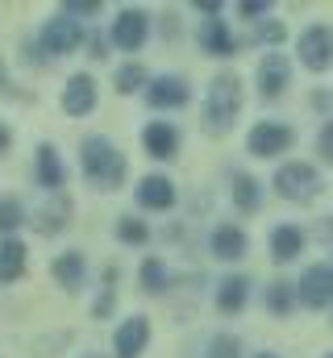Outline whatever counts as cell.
<instances>
[{
	"label": "cell",
	"instance_id": "6da1fadb",
	"mask_svg": "<svg viewBox=\"0 0 333 358\" xmlns=\"http://www.w3.org/2000/svg\"><path fill=\"white\" fill-rule=\"evenodd\" d=\"M80 167L83 176L92 179L100 192H117L121 183H125V155L104 138V134H92V138H83L80 146Z\"/></svg>",
	"mask_w": 333,
	"mask_h": 358
},
{
	"label": "cell",
	"instance_id": "7a4b0ae2",
	"mask_svg": "<svg viewBox=\"0 0 333 358\" xmlns=\"http://www.w3.org/2000/svg\"><path fill=\"white\" fill-rule=\"evenodd\" d=\"M238 113H242V76L221 71L208 84V96H204V129L208 134H229Z\"/></svg>",
	"mask_w": 333,
	"mask_h": 358
},
{
	"label": "cell",
	"instance_id": "3957f363",
	"mask_svg": "<svg viewBox=\"0 0 333 358\" xmlns=\"http://www.w3.org/2000/svg\"><path fill=\"white\" fill-rule=\"evenodd\" d=\"M275 192H279L283 200L309 204V200L321 192V176H317V167H309V163H288V167L275 171Z\"/></svg>",
	"mask_w": 333,
	"mask_h": 358
},
{
	"label": "cell",
	"instance_id": "277c9868",
	"mask_svg": "<svg viewBox=\"0 0 333 358\" xmlns=\"http://www.w3.org/2000/svg\"><path fill=\"white\" fill-rule=\"evenodd\" d=\"M292 142H296L292 125H283V121H258L246 138V150L254 159H275V155H288Z\"/></svg>",
	"mask_w": 333,
	"mask_h": 358
},
{
	"label": "cell",
	"instance_id": "5b68a950",
	"mask_svg": "<svg viewBox=\"0 0 333 358\" xmlns=\"http://www.w3.org/2000/svg\"><path fill=\"white\" fill-rule=\"evenodd\" d=\"M146 38H150V17L142 8H121L117 21L108 25V42L117 50H142Z\"/></svg>",
	"mask_w": 333,
	"mask_h": 358
},
{
	"label": "cell",
	"instance_id": "8992f818",
	"mask_svg": "<svg viewBox=\"0 0 333 358\" xmlns=\"http://www.w3.org/2000/svg\"><path fill=\"white\" fill-rule=\"evenodd\" d=\"M296 50H300V63L309 71H330L333 67V29L330 25H309L300 34Z\"/></svg>",
	"mask_w": 333,
	"mask_h": 358
},
{
	"label": "cell",
	"instance_id": "52a82bcc",
	"mask_svg": "<svg viewBox=\"0 0 333 358\" xmlns=\"http://www.w3.org/2000/svg\"><path fill=\"white\" fill-rule=\"evenodd\" d=\"M80 42H83V25L80 21H71L67 13L50 17V21L42 25V34H38V46H42L46 55H71Z\"/></svg>",
	"mask_w": 333,
	"mask_h": 358
},
{
	"label": "cell",
	"instance_id": "ba28073f",
	"mask_svg": "<svg viewBox=\"0 0 333 358\" xmlns=\"http://www.w3.org/2000/svg\"><path fill=\"white\" fill-rule=\"evenodd\" d=\"M192 100V88L183 76H155L146 84V104L150 108H183Z\"/></svg>",
	"mask_w": 333,
	"mask_h": 358
},
{
	"label": "cell",
	"instance_id": "9c48e42d",
	"mask_svg": "<svg viewBox=\"0 0 333 358\" xmlns=\"http://www.w3.org/2000/svg\"><path fill=\"white\" fill-rule=\"evenodd\" d=\"M309 308H325L333 304V267L325 263H313V267L300 275V292H296Z\"/></svg>",
	"mask_w": 333,
	"mask_h": 358
},
{
	"label": "cell",
	"instance_id": "30bf717a",
	"mask_svg": "<svg viewBox=\"0 0 333 358\" xmlns=\"http://www.w3.org/2000/svg\"><path fill=\"white\" fill-rule=\"evenodd\" d=\"M288 88H292V63L279 50L262 55V63H258V92L262 96H283Z\"/></svg>",
	"mask_w": 333,
	"mask_h": 358
},
{
	"label": "cell",
	"instance_id": "8fae6325",
	"mask_svg": "<svg viewBox=\"0 0 333 358\" xmlns=\"http://www.w3.org/2000/svg\"><path fill=\"white\" fill-rule=\"evenodd\" d=\"M146 346H150V321H146V317H129V321H121V329H117V338H113L117 358H138Z\"/></svg>",
	"mask_w": 333,
	"mask_h": 358
},
{
	"label": "cell",
	"instance_id": "7c38bea8",
	"mask_svg": "<svg viewBox=\"0 0 333 358\" xmlns=\"http://www.w3.org/2000/svg\"><path fill=\"white\" fill-rule=\"evenodd\" d=\"M67 221H71V200H67V192H55V196L38 208L34 229H38L42 238H55V234H63V229H67Z\"/></svg>",
	"mask_w": 333,
	"mask_h": 358
},
{
	"label": "cell",
	"instance_id": "4fadbf2b",
	"mask_svg": "<svg viewBox=\"0 0 333 358\" xmlns=\"http://www.w3.org/2000/svg\"><path fill=\"white\" fill-rule=\"evenodd\" d=\"M96 108V80L80 71V76H71L67 80V88H63V113L67 117H87Z\"/></svg>",
	"mask_w": 333,
	"mask_h": 358
},
{
	"label": "cell",
	"instance_id": "5bb4252c",
	"mask_svg": "<svg viewBox=\"0 0 333 358\" xmlns=\"http://www.w3.org/2000/svg\"><path fill=\"white\" fill-rule=\"evenodd\" d=\"M38 159H34V171H38V183L55 196V192H63V183H67V167H63V159H59V150L50 146V142H42L38 150H34Z\"/></svg>",
	"mask_w": 333,
	"mask_h": 358
},
{
	"label": "cell",
	"instance_id": "9a60e30c",
	"mask_svg": "<svg viewBox=\"0 0 333 358\" xmlns=\"http://www.w3.org/2000/svg\"><path fill=\"white\" fill-rule=\"evenodd\" d=\"M134 200L142 204V208H155V213H163L175 204V183L166 176H146L138 187H134Z\"/></svg>",
	"mask_w": 333,
	"mask_h": 358
},
{
	"label": "cell",
	"instance_id": "2e32d148",
	"mask_svg": "<svg viewBox=\"0 0 333 358\" xmlns=\"http://www.w3.org/2000/svg\"><path fill=\"white\" fill-rule=\"evenodd\" d=\"M250 250V238L242 225H217L213 229V255L221 259V263H234V259H242Z\"/></svg>",
	"mask_w": 333,
	"mask_h": 358
},
{
	"label": "cell",
	"instance_id": "e0dca14e",
	"mask_svg": "<svg viewBox=\"0 0 333 358\" xmlns=\"http://www.w3.org/2000/svg\"><path fill=\"white\" fill-rule=\"evenodd\" d=\"M142 142H146V155H155V159H175V150H179V129H175L171 121H150V125L142 129Z\"/></svg>",
	"mask_w": 333,
	"mask_h": 358
},
{
	"label": "cell",
	"instance_id": "ac0fdd59",
	"mask_svg": "<svg viewBox=\"0 0 333 358\" xmlns=\"http://www.w3.org/2000/svg\"><path fill=\"white\" fill-rule=\"evenodd\" d=\"M200 46H204L208 55L225 59V55H234V50H238V38L229 34V21H221V17H208V21L200 25Z\"/></svg>",
	"mask_w": 333,
	"mask_h": 358
},
{
	"label": "cell",
	"instance_id": "d6986e66",
	"mask_svg": "<svg viewBox=\"0 0 333 358\" xmlns=\"http://www.w3.org/2000/svg\"><path fill=\"white\" fill-rule=\"evenodd\" d=\"M267 246H271V259H275V263H292V259L304 250V234H300L296 225H275L271 238H267Z\"/></svg>",
	"mask_w": 333,
	"mask_h": 358
},
{
	"label": "cell",
	"instance_id": "ffe728a7",
	"mask_svg": "<svg viewBox=\"0 0 333 358\" xmlns=\"http://www.w3.org/2000/svg\"><path fill=\"white\" fill-rule=\"evenodd\" d=\"M250 300V279L246 275H225L217 287V308L221 313H242Z\"/></svg>",
	"mask_w": 333,
	"mask_h": 358
},
{
	"label": "cell",
	"instance_id": "44dd1931",
	"mask_svg": "<svg viewBox=\"0 0 333 358\" xmlns=\"http://www.w3.org/2000/svg\"><path fill=\"white\" fill-rule=\"evenodd\" d=\"M55 279H59V287H67V292H80L83 287V275H87V263H83L80 250H67V255H59L55 259Z\"/></svg>",
	"mask_w": 333,
	"mask_h": 358
},
{
	"label": "cell",
	"instance_id": "7402d4cb",
	"mask_svg": "<svg viewBox=\"0 0 333 358\" xmlns=\"http://www.w3.org/2000/svg\"><path fill=\"white\" fill-rule=\"evenodd\" d=\"M21 271H25V242L4 238L0 242V287H8L13 279H21Z\"/></svg>",
	"mask_w": 333,
	"mask_h": 358
},
{
	"label": "cell",
	"instance_id": "603a6c76",
	"mask_svg": "<svg viewBox=\"0 0 333 358\" xmlns=\"http://www.w3.org/2000/svg\"><path fill=\"white\" fill-rule=\"evenodd\" d=\"M138 279H142V292H150V296H163L166 287H171L163 259H146V263H142V271H138Z\"/></svg>",
	"mask_w": 333,
	"mask_h": 358
},
{
	"label": "cell",
	"instance_id": "cb8c5ba5",
	"mask_svg": "<svg viewBox=\"0 0 333 358\" xmlns=\"http://www.w3.org/2000/svg\"><path fill=\"white\" fill-rule=\"evenodd\" d=\"M258 200H262L258 179H254V176H234V204H238L242 213H254V208H258Z\"/></svg>",
	"mask_w": 333,
	"mask_h": 358
},
{
	"label": "cell",
	"instance_id": "d4e9b609",
	"mask_svg": "<svg viewBox=\"0 0 333 358\" xmlns=\"http://www.w3.org/2000/svg\"><path fill=\"white\" fill-rule=\"evenodd\" d=\"M292 304H296L292 283H288V279H275V283L267 287V308H271L275 317H288V313H292Z\"/></svg>",
	"mask_w": 333,
	"mask_h": 358
},
{
	"label": "cell",
	"instance_id": "484cf974",
	"mask_svg": "<svg viewBox=\"0 0 333 358\" xmlns=\"http://www.w3.org/2000/svg\"><path fill=\"white\" fill-rule=\"evenodd\" d=\"M117 238L125 246H146L150 242V225L138 221V217H117Z\"/></svg>",
	"mask_w": 333,
	"mask_h": 358
},
{
	"label": "cell",
	"instance_id": "4316f807",
	"mask_svg": "<svg viewBox=\"0 0 333 358\" xmlns=\"http://www.w3.org/2000/svg\"><path fill=\"white\" fill-rule=\"evenodd\" d=\"M146 84H150V76H146L142 63H125V67L117 71V92H121V96H134V92L146 88Z\"/></svg>",
	"mask_w": 333,
	"mask_h": 358
},
{
	"label": "cell",
	"instance_id": "83f0119b",
	"mask_svg": "<svg viewBox=\"0 0 333 358\" xmlns=\"http://www.w3.org/2000/svg\"><path fill=\"white\" fill-rule=\"evenodd\" d=\"M21 221H25V204H21L17 196H8V200H0V234L8 238V234H13V229L21 225Z\"/></svg>",
	"mask_w": 333,
	"mask_h": 358
},
{
	"label": "cell",
	"instance_id": "f1b7e54d",
	"mask_svg": "<svg viewBox=\"0 0 333 358\" xmlns=\"http://www.w3.org/2000/svg\"><path fill=\"white\" fill-rule=\"evenodd\" d=\"M208 358H242V342L234 334H217L208 338Z\"/></svg>",
	"mask_w": 333,
	"mask_h": 358
},
{
	"label": "cell",
	"instance_id": "f546056e",
	"mask_svg": "<svg viewBox=\"0 0 333 358\" xmlns=\"http://www.w3.org/2000/svg\"><path fill=\"white\" fill-rule=\"evenodd\" d=\"M283 38H288V25H283V21H262V25H258V42H262V46L279 50Z\"/></svg>",
	"mask_w": 333,
	"mask_h": 358
},
{
	"label": "cell",
	"instance_id": "4dcf8cb0",
	"mask_svg": "<svg viewBox=\"0 0 333 358\" xmlns=\"http://www.w3.org/2000/svg\"><path fill=\"white\" fill-rule=\"evenodd\" d=\"M63 13H67L71 21H76V17H100V4H96V0H71Z\"/></svg>",
	"mask_w": 333,
	"mask_h": 358
},
{
	"label": "cell",
	"instance_id": "1f68e13d",
	"mask_svg": "<svg viewBox=\"0 0 333 358\" xmlns=\"http://www.w3.org/2000/svg\"><path fill=\"white\" fill-rule=\"evenodd\" d=\"M238 13L250 17V21H262V17L271 13V4H267V0H242V4H238Z\"/></svg>",
	"mask_w": 333,
	"mask_h": 358
},
{
	"label": "cell",
	"instance_id": "d6a6232c",
	"mask_svg": "<svg viewBox=\"0 0 333 358\" xmlns=\"http://www.w3.org/2000/svg\"><path fill=\"white\" fill-rule=\"evenodd\" d=\"M317 150H321V159H325V163L333 167V121L325 125V129H321V142H317Z\"/></svg>",
	"mask_w": 333,
	"mask_h": 358
},
{
	"label": "cell",
	"instance_id": "836d02e7",
	"mask_svg": "<svg viewBox=\"0 0 333 358\" xmlns=\"http://www.w3.org/2000/svg\"><path fill=\"white\" fill-rule=\"evenodd\" d=\"M113 308H117V296H113V292H100V300H96V308H92V313H96V317H108Z\"/></svg>",
	"mask_w": 333,
	"mask_h": 358
},
{
	"label": "cell",
	"instance_id": "e575fe53",
	"mask_svg": "<svg viewBox=\"0 0 333 358\" xmlns=\"http://www.w3.org/2000/svg\"><path fill=\"white\" fill-rule=\"evenodd\" d=\"M313 108L330 113V108H333V92H317V96H313Z\"/></svg>",
	"mask_w": 333,
	"mask_h": 358
},
{
	"label": "cell",
	"instance_id": "d590c367",
	"mask_svg": "<svg viewBox=\"0 0 333 358\" xmlns=\"http://www.w3.org/2000/svg\"><path fill=\"white\" fill-rule=\"evenodd\" d=\"M92 59H108V55H104V38H100V34L92 38Z\"/></svg>",
	"mask_w": 333,
	"mask_h": 358
},
{
	"label": "cell",
	"instance_id": "8d00e7d4",
	"mask_svg": "<svg viewBox=\"0 0 333 358\" xmlns=\"http://www.w3.org/2000/svg\"><path fill=\"white\" fill-rule=\"evenodd\" d=\"M8 142H13V134H8V129H4V125H0V155H4V150H8Z\"/></svg>",
	"mask_w": 333,
	"mask_h": 358
},
{
	"label": "cell",
	"instance_id": "74e56055",
	"mask_svg": "<svg viewBox=\"0 0 333 358\" xmlns=\"http://www.w3.org/2000/svg\"><path fill=\"white\" fill-rule=\"evenodd\" d=\"M0 84H4V63H0Z\"/></svg>",
	"mask_w": 333,
	"mask_h": 358
},
{
	"label": "cell",
	"instance_id": "f35d334b",
	"mask_svg": "<svg viewBox=\"0 0 333 358\" xmlns=\"http://www.w3.org/2000/svg\"><path fill=\"white\" fill-rule=\"evenodd\" d=\"M254 358H279V355H254Z\"/></svg>",
	"mask_w": 333,
	"mask_h": 358
},
{
	"label": "cell",
	"instance_id": "ab89813d",
	"mask_svg": "<svg viewBox=\"0 0 333 358\" xmlns=\"http://www.w3.org/2000/svg\"><path fill=\"white\" fill-rule=\"evenodd\" d=\"M83 358H104V355H83Z\"/></svg>",
	"mask_w": 333,
	"mask_h": 358
},
{
	"label": "cell",
	"instance_id": "60d3db41",
	"mask_svg": "<svg viewBox=\"0 0 333 358\" xmlns=\"http://www.w3.org/2000/svg\"><path fill=\"white\" fill-rule=\"evenodd\" d=\"M330 358H333V355H330Z\"/></svg>",
	"mask_w": 333,
	"mask_h": 358
}]
</instances>
